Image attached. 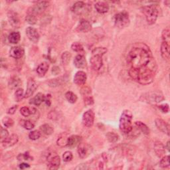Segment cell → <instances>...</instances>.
Instances as JSON below:
<instances>
[{
	"label": "cell",
	"mask_w": 170,
	"mask_h": 170,
	"mask_svg": "<svg viewBox=\"0 0 170 170\" xmlns=\"http://www.w3.org/2000/svg\"><path fill=\"white\" fill-rule=\"evenodd\" d=\"M129 75L139 84H151L156 73L157 65L149 48L144 43L135 44L127 55Z\"/></svg>",
	"instance_id": "obj_1"
},
{
	"label": "cell",
	"mask_w": 170,
	"mask_h": 170,
	"mask_svg": "<svg viewBox=\"0 0 170 170\" xmlns=\"http://www.w3.org/2000/svg\"><path fill=\"white\" fill-rule=\"evenodd\" d=\"M132 112L125 110L121 114L120 118L119 128L120 131L124 134H129L132 130Z\"/></svg>",
	"instance_id": "obj_2"
},
{
	"label": "cell",
	"mask_w": 170,
	"mask_h": 170,
	"mask_svg": "<svg viewBox=\"0 0 170 170\" xmlns=\"http://www.w3.org/2000/svg\"><path fill=\"white\" fill-rule=\"evenodd\" d=\"M143 13L146 16L147 23L149 25H153L156 23L158 17L159 11L156 5H149L142 8Z\"/></svg>",
	"instance_id": "obj_3"
},
{
	"label": "cell",
	"mask_w": 170,
	"mask_h": 170,
	"mask_svg": "<svg viewBox=\"0 0 170 170\" xmlns=\"http://www.w3.org/2000/svg\"><path fill=\"white\" fill-rule=\"evenodd\" d=\"M130 23V18L127 12H122L117 13L114 17V24L118 28H124Z\"/></svg>",
	"instance_id": "obj_4"
},
{
	"label": "cell",
	"mask_w": 170,
	"mask_h": 170,
	"mask_svg": "<svg viewBox=\"0 0 170 170\" xmlns=\"http://www.w3.org/2000/svg\"><path fill=\"white\" fill-rule=\"evenodd\" d=\"M72 11L77 15H84L89 12L90 9L86 3L83 2H77L73 5Z\"/></svg>",
	"instance_id": "obj_5"
},
{
	"label": "cell",
	"mask_w": 170,
	"mask_h": 170,
	"mask_svg": "<svg viewBox=\"0 0 170 170\" xmlns=\"http://www.w3.org/2000/svg\"><path fill=\"white\" fill-rule=\"evenodd\" d=\"M49 3L48 2H39L36 5H35L33 7H32L31 10H29L28 13L33 14L35 16L41 14L49 7Z\"/></svg>",
	"instance_id": "obj_6"
},
{
	"label": "cell",
	"mask_w": 170,
	"mask_h": 170,
	"mask_svg": "<svg viewBox=\"0 0 170 170\" xmlns=\"http://www.w3.org/2000/svg\"><path fill=\"white\" fill-rule=\"evenodd\" d=\"M94 122V113L92 110H88L83 114V124L87 128H91Z\"/></svg>",
	"instance_id": "obj_7"
},
{
	"label": "cell",
	"mask_w": 170,
	"mask_h": 170,
	"mask_svg": "<svg viewBox=\"0 0 170 170\" xmlns=\"http://www.w3.org/2000/svg\"><path fill=\"white\" fill-rule=\"evenodd\" d=\"M92 148L87 144H80L78 146L77 152L81 158H87L92 152Z\"/></svg>",
	"instance_id": "obj_8"
},
{
	"label": "cell",
	"mask_w": 170,
	"mask_h": 170,
	"mask_svg": "<svg viewBox=\"0 0 170 170\" xmlns=\"http://www.w3.org/2000/svg\"><path fill=\"white\" fill-rule=\"evenodd\" d=\"M26 35L30 41L34 43H37L40 39V35L38 31L35 28L33 27H29L27 28Z\"/></svg>",
	"instance_id": "obj_9"
},
{
	"label": "cell",
	"mask_w": 170,
	"mask_h": 170,
	"mask_svg": "<svg viewBox=\"0 0 170 170\" xmlns=\"http://www.w3.org/2000/svg\"><path fill=\"white\" fill-rule=\"evenodd\" d=\"M92 68L94 71H99L103 65V61L102 57L100 55H95V54H92V57L90 59Z\"/></svg>",
	"instance_id": "obj_10"
},
{
	"label": "cell",
	"mask_w": 170,
	"mask_h": 170,
	"mask_svg": "<svg viewBox=\"0 0 170 170\" xmlns=\"http://www.w3.org/2000/svg\"><path fill=\"white\" fill-rule=\"evenodd\" d=\"M19 141V137L17 134H13L10 136H8L6 139H5L2 142V146L5 148H8L13 146Z\"/></svg>",
	"instance_id": "obj_11"
},
{
	"label": "cell",
	"mask_w": 170,
	"mask_h": 170,
	"mask_svg": "<svg viewBox=\"0 0 170 170\" xmlns=\"http://www.w3.org/2000/svg\"><path fill=\"white\" fill-rule=\"evenodd\" d=\"M37 88V84L33 78H29L27 81V89L26 94H25V98H29L31 97L33 93L35 92Z\"/></svg>",
	"instance_id": "obj_12"
},
{
	"label": "cell",
	"mask_w": 170,
	"mask_h": 170,
	"mask_svg": "<svg viewBox=\"0 0 170 170\" xmlns=\"http://www.w3.org/2000/svg\"><path fill=\"white\" fill-rule=\"evenodd\" d=\"M155 124L158 130L169 136V126L163 120L157 118L155 120Z\"/></svg>",
	"instance_id": "obj_13"
},
{
	"label": "cell",
	"mask_w": 170,
	"mask_h": 170,
	"mask_svg": "<svg viewBox=\"0 0 170 170\" xmlns=\"http://www.w3.org/2000/svg\"><path fill=\"white\" fill-rule=\"evenodd\" d=\"M8 19L9 23L13 27H19L20 19L18 14L13 11H10L8 13Z\"/></svg>",
	"instance_id": "obj_14"
},
{
	"label": "cell",
	"mask_w": 170,
	"mask_h": 170,
	"mask_svg": "<svg viewBox=\"0 0 170 170\" xmlns=\"http://www.w3.org/2000/svg\"><path fill=\"white\" fill-rule=\"evenodd\" d=\"M87 79V74L84 71H78L74 77V83L77 85H83L86 83Z\"/></svg>",
	"instance_id": "obj_15"
},
{
	"label": "cell",
	"mask_w": 170,
	"mask_h": 170,
	"mask_svg": "<svg viewBox=\"0 0 170 170\" xmlns=\"http://www.w3.org/2000/svg\"><path fill=\"white\" fill-rule=\"evenodd\" d=\"M25 53L24 49L19 46L13 47L9 51V55L14 59L21 58Z\"/></svg>",
	"instance_id": "obj_16"
},
{
	"label": "cell",
	"mask_w": 170,
	"mask_h": 170,
	"mask_svg": "<svg viewBox=\"0 0 170 170\" xmlns=\"http://www.w3.org/2000/svg\"><path fill=\"white\" fill-rule=\"evenodd\" d=\"M82 137L77 135H73V136L68 137L67 141V146L73 148L77 146H78V145L81 143Z\"/></svg>",
	"instance_id": "obj_17"
},
{
	"label": "cell",
	"mask_w": 170,
	"mask_h": 170,
	"mask_svg": "<svg viewBox=\"0 0 170 170\" xmlns=\"http://www.w3.org/2000/svg\"><path fill=\"white\" fill-rule=\"evenodd\" d=\"M91 25L89 21L87 20L82 19L80 21L78 26L77 28V30L79 32H83V33H87L91 30Z\"/></svg>",
	"instance_id": "obj_18"
},
{
	"label": "cell",
	"mask_w": 170,
	"mask_h": 170,
	"mask_svg": "<svg viewBox=\"0 0 170 170\" xmlns=\"http://www.w3.org/2000/svg\"><path fill=\"white\" fill-rule=\"evenodd\" d=\"M74 64L78 68H84L87 67V61L84 56L78 54L74 59Z\"/></svg>",
	"instance_id": "obj_19"
},
{
	"label": "cell",
	"mask_w": 170,
	"mask_h": 170,
	"mask_svg": "<svg viewBox=\"0 0 170 170\" xmlns=\"http://www.w3.org/2000/svg\"><path fill=\"white\" fill-rule=\"evenodd\" d=\"M61 165V159L59 156H55L49 160L47 168L49 169H57Z\"/></svg>",
	"instance_id": "obj_20"
},
{
	"label": "cell",
	"mask_w": 170,
	"mask_h": 170,
	"mask_svg": "<svg viewBox=\"0 0 170 170\" xmlns=\"http://www.w3.org/2000/svg\"><path fill=\"white\" fill-rule=\"evenodd\" d=\"M169 48H170V45L166 42L163 41L161 45V55L162 58L166 61H169Z\"/></svg>",
	"instance_id": "obj_21"
},
{
	"label": "cell",
	"mask_w": 170,
	"mask_h": 170,
	"mask_svg": "<svg viewBox=\"0 0 170 170\" xmlns=\"http://www.w3.org/2000/svg\"><path fill=\"white\" fill-rule=\"evenodd\" d=\"M45 96L43 93L39 92L36 95V96H35L32 99L30 100L29 104H33V105H35V106H39L43 102H45Z\"/></svg>",
	"instance_id": "obj_22"
},
{
	"label": "cell",
	"mask_w": 170,
	"mask_h": 170,
	"mask_svg": "<svg viewBox=\"0 0 170 170\" xmlns=\"http://www.w3.org/2000/svg\"><path fill=\"white\" fill-rule=\"evenodd\" d=\"M49 64L47 62H43L37 67L36 72L39 77H43L48 71Z\"/></svg>",
	"instance_id": "obj_23"
},
{
	"label": "cell",
	"mask_w": 170,
	"mask_h": 170,
	"mask_svg": "<svg viewBox=\"0 0 170 170\" xmlns=\"http://www.w3.org/2000/svg\"><path fill=\"white\" fill-rule=\"evenodd\" d=\"M95 9L99 13H105L109 11V6L105 2H99L95 4Z\"/></svg>",
	"instance_id": "obj_24"
},
{
	"label": "cell",
	"mask_w": 170,
	"mask_h": 170,
	"mask_svg": "<svg viewBox=\"0 0 170 170\" xmlns=\"http://www.w3.org/2000/svg\"><path fill=\"white\" fill-rule=\"evenodd\" d=\"M67 80H68V78H66V76H63V77H61L58 78L51 80V81L49 82V84L50 87H58V86H60V85L63 84V83L67 81Z\"/></svg>",
	"instance_id": "obj_25"
},
{
	"label": "cell",
	"mask_w": 170,
	"mask_h": 170,
	"mask_svg": "<svg viewBox=\"0 0 170 170\" xmlns=\"http://www.w3.org/2000/svg\"><path fill=\"white\" fill-rule=\"evenodd\" d=\"M154 150L157 156L161 158L165 153V147L162 142L158 141L154 144Z\"/></svg>",
	"instance_id": "obj_26"
},
{
	"label": "cell",
	"mask_w": 170,
	"mask_h": 170,
	"mask_svg": "<svg viewBox=\"0 0 170 170\" xmlns=\"http://www.w3.org/2000/svg\"><path fill=\"white\" fill-rule=\"evenodd\" d=\"M21 84V81L18 77H13L9 79L8 83V86L10 89H15L17 88Z\"/></svg>",
	"instance_id": "obj_27"
},
{
	"label": "cell",
	"mask_w": 170,
	"mask_h": 170,
	"mask_svg": "<svg viewBox=\"0 0 170 170\" xmlns=\"http://www.w3.org/2000/svg\"><path fill=\"white\" fill-rule=\"evenodd\" d=\"M21 39V35L19 32H12L9 35L8 41L12 44H17Z\"/></svg>",
	"instance_id": "obj_28"
},
{
	"label": "cell",
	"mask_w": 170,
	"mask_h": 170,
	"mask_svg": "<svg viewBox=\"0 0 170 170\" xmlns=\"http://www.w3.org/2000/svg\"><path fill=\"white\" fill-rule=\"evenodd\" d=\"M40 130H41V131L43 134H45V135H48V136L49 135H51L54 132V129L53 126L48 124L42 125V126H41V127H40Z\"/></svg>",
	"instance_id": "obj_29"
},
{
	"label": "cell",
	"mask_w": 170,
	"mask_h": 170,
	"mask_svg": "<svg viewBox=\"0 0 170 170\" xmlns=\"http://www.w3.org/2000/svg\"><path fill=\"white\" fill-rule=\"evenodd\" d=\"M19 124L25 129L28 130H32L35 127V124L31 121L28 120H23V119L20 120Z\"/></svg>",
	"instance_id": "obj_30"
},
{
	"label": "cell",
	"mask_w": 170,
	"mask_h": 170,
	"mask_svg": "<svg viewBox=\"0 0 170 170\" xmlns=\"http://www.w3.org/2000/svg\"><path fill=\"white\" fill-rule=\"evenodd\" d=\"M71 57L72 55L71 53H69L68 51L64 52L61 55V63L63 64V65L64 66L67 65V64L69 63L70 61H71Z\"/></svg>",
	"instance_id": "obj_31"
},
{
	"label": "cell",
	"mask_w": 170,
	"mask_h": 170,
	"mask_svg": "<svg viewBox=\"0 0 170 170\" xmlns=\"http://www.w3.org/2000/svg\"><path fill=\"white\" fill-rule=\"evenodd\" d=\"M135 124H136V126H137V128L140 130L141 132H142L144 134L148 135L149 134V128L146 126V124H144L143 122H139V121H137V122H135Z\"/></svg>",
	"instance_id": "obj_32"
},
{
	"label": "cell",
	"mask_w": 170,
	"mask_h": 170,
	"mask_svg": "<svg viewBox=\"0 0 170 170\" xmlns=\"http://www.w3.org/2000/svg\"><path fill=\"white\" fill-rule=\"evenodd\" d=\"M65 97L67 101L71 104L75 103L77 101V96L71 91H68L65 94Z\"/></svg>",
	"instance_id": "obj_33"
},
{
	"label": "cell",
	"mask_w": 170,
	"mask_h": 170,
	"mask_svg": "<svg viewBox=\"0 0 170 170\" xmlns=\"http://www.w3.org/2000/svg\"><path fill=\"white\" fill-rule=\"evenodd\" d=\"M162 37L163 41L166 42L169 44V43H170V30L168 27L163 30Z\"/></svg>",
	"instance_id": "obj_34"
},
{
	"label": "cell",
	"mask_w": 170,
	"mask_h": 170,
	"mask_svg": "<svg viewBox=\"0 0 170 170\" xmlns=\"http://www.w3.org/2000/svg\"><path fill=\"white\" fill-rule=\"evenodd\" d=\"M107 52V49L105 47H97L94 48L92 51V54H95V55H100V56H103L105 53Z\"/></svg>",
	"instance_id": "obj_35"
},
{
	"label": "cell",
	"mask_w": 170,
	"mask_h": 170,
	"mask_svg": "<svg viewBox=\"0 0 170 170\" xmlns=\"http://www.w3.org/2000/svg\"><path fill=\"white\" fill-rule=\"evenodd\" d=\"M118 136L114 132H108L106 134V138L111 143H115L118 140Z\"/></svg>",
	"instance_id": "obj_36"
},
{
	"label": "cell",
	"mask_w": 170,
	"mask_h": 170,
	"mask_svg": "<svg viewBox=\"0 0 170 170\" xmlns=\"http://www.w3.org/2000/svg\"><path fill=\"white\" fill-rule=\"evenodd\" d=\"M71 49H72L73 51L77 52V53L84 52V48H83V45L81 43H78V42L73 43L71 45Z\"/></svg>",
	"instance_id": "obj_37"
},
{
	"label": "cell",
	"mask_w": 170,
	"mask_h": 170,
	"mask_svg": "<svg viewBox=\"0 0 170 170\" xmlns=\"http://www.w3.org/2000/svg\"><path fill=\"white\" fill-rule=\"evenodd\" d=\"M68 138L67 137H66V136H64V135H63L61 137H59L57 139V145L59 146H67V141H68Z\"/></svg>",
	"instance_id": "obj_38"
},
{
	"label": "cell",
	"mask_w": 170,
	"mask_h": 170,
	"mask_svg": "<svg viewBox=\"0 0 170 170\" xmlns=\"http://www.w3.org/2000/svg\"><path fill=\"white\" fill-rule=\"evenodd\" d=\"M41 136V132L39 130H33L29 134V138L31 140H37Z\"/></svg>",
	"instance_id": "obj_39"
},
{
	"label": "cell",
	"mask_w": 170,
	"mask_h": 170,
	"mask_svg": "<svg viewBox=\"0 0 170 170\" xmlns=\"http://www.w3.org/2000/svg\"><path fill=\"white\" fill-rule=\"evenodd\" d=\"M159 165L162 168H167L169 166V156H166L162 158L161 159L160 162H159Z\"/></svg>",
	"instance_id": "obj_40"
},
{
	"label": "cell",
	"mask_w": 170,
	"mask_h": 170,
	"mask_svg": "<svg viewBox=\"0 0 170 170\" xmlns=\"http://www.w3.org/2000/svg\"><path fill=\"white\" fill-rule=\"evenodd\" d=\"M2 122H3V124L4 125L5 127L6 128H10L13 126V125L14 124V121L13 120L12 118H10L9 117H4L2 120Z\"/></svg>",
	"instance_id": "obj_41"
},
{
	"label": "cell",
	"mask_w": 170,
	"mask_h": 170,
	"mask_svg": "<svg viewBox=\"0 0 170 170\" xmlns=\"http://www.w3.org/2000/svg\"><path fill=\"white\" fill-rule=\"evenodd\" d=\"M20 113H21L23 116L28 117L31 116L32 114L31 113V108H28L27 106H23L21 109H20Z\"/></svg>",
	"instance_id": "obj_42"
},
{
	"label": "cell",
	"mask_w": 170,
	"mask_h": 170,
	"mask_svg": "<svg viewBox=\"0 0 170 170\" xmlns=\"http://www.w3.org/2000/svg\"><path fill=\"white\" fill-rule=\"evenodd\" d=\"M15 95H16V99L17 102L21 101V100L25 97L24 92L22 88L17 89L16 92H15Z\"/></svg>",
	"instance_id": "obj_43"
},
{
	"label": "cell",
	"mask_w": 170,
	"mask_h": 170,
	"mask_svg": "<svg viewBox=\"0 0 170 170\" xmlns=\"http://www.w3.org/2000/svg\"><path fill=\"white\" fill-rule=\"evenodd\" d=\"M26 21L29 24L34 25L37 23V17L33 14L28 13L26 16Z\"/></svg>",
	"instance_id": "obj_44"
},
{
	"label": "cell",
	"mask_w": 170,
	"mask_h": 170,
	"mask_svg": "<svg viewBox=\"0 0 170 170\" xmlns=\"http://www.w3.org/2000/svg\"><path fill=\"white\" fill-rule=\"evenodd\" d=\"M73 153L72 152H69V151H67L64 152L63 153V160L64 162H68L70 161H71L73 159Z\"/></svg>",
	"instance_id": "obj_45"
},
{
	"label": "cell",
	"mask_w": 170,
	"mask_h": 170,
	"mask_svg": "<svg viewBox=\"0 0 170 170\" xmlns=\"http://www.w3.org/2000/svg\"><path fill=\"white\" fill-rule=\"evenodd\" d=\"M9 136V132L6 128L1 127V142L3 141Z\"/></svg>",
	"instance_id": "obj_46"
},
{
	"label": "cell",
	"mask_w": 170,
	"mask_h": 170,
	"mask_svg": "<svg viewBox=\"0 0 170 170\" xmlns=\"http://www.w3.org/2000/svg\"><path fill=\"white\" fill-rule=\"evenodd\" d=\"M31 157L27 153L19 154L18 156V157H17L18 160H19V161H21V160H29V159H31Z\"/></svg>",
	"instance_id": "obj_47"
},
{
	"label": "cell",
	"mask_w": 170,
	"mask_h": 170,
	"mask_svg": "<svg viewBox=\"0 0 170 170\" xmlns=\"http://www.w3.org/2000/svg\"><path fill=\"white\" fill-rule=\"evenodd\" d=\"M159 108L160 109L162 112L163 113H168L169 112V105L168 104L160 105V106H159Z\"/></svg>",
	"instance_id": "obj_48"
},
{
	"label": "cell",
	"mask_w": 170,
	"mask_h": 170,
	"mask_svg": "<svg viewBox=\"0 0 170 170\" xmlns=\"http://www.w3.org/2000/svg\"><path fill=\"white\" fill-rule=\"evenodd\" d=\"M84 101L85 104H87V105H92L94 104V100L92 97L87 96L84 98Z\"/></svg>",
	"instance_id": "obj_49"
},
{
	"label": "cell",
	"mask_w": 170,
	"mask_h": 170,
	"mask_svg": "<svg viewBox=\"0 0 170 170\" xmlns=\"http://www.w3.org/2000/svg\"><path fill=\"white\" fill-rule=\"evenodd\" d=\"M48 116L50 119L54 120H55L58 119V114H57V112L53 111L49 112V114H48Z\"/></svg>",
	"instance_id": "obj_50"
},
{
	"label": "cell",
	"mask_w": 170,
	"mask_h": 170,
	"mask_svg": "<svg viewBox=\"0 0 170 170\" xmlns=\"http://www.w3.org/2000/svg\"><path fill=\"white\" fill-rule=\"evenodd\" d=\"M17 107H18L17 105H14V106H12L11 108H9L7 110V114H11V115L14 114L15 112H16V111H17Z\"/></svg>",
	"instance_id": "obj_51"
},
{
	"label": "cell",
	"mask_w": 170,
	"mask_h": 170,
	"mask_svg": "<svg viewBox=\"0 0 170 170\" xmlns=\"http://www.w3.org/2000/svg\"><path fill=\"white\" fill-rule=\"evenodd\" d=\"M82 93L83 94V95H86V97H87L88 94H90L91 93V90L88 87H86L82 89Z\"/></svg>",
	"instance_id": "obj_52"
},
{
	"label": "cell",
	"mask_w": 170,
	"mask_h": 170,
	"mask_svg": "<svg viewBox=\"0 0 170 170\" xmlns=\"http://www.w3.org/2000/svg\"><path fill=\"white\" fill-rule=\"evenodd\" d=\"M51 95H50V94H47V97H45V102H46V104H47V106H50V105H51V100H50V99H51Z\"/></svg>",
	"instance_id": "obj_53"
},
{
	"label": "cell",
	"mask_w": 170,
	"mask_h": 170,
	"mask_svg": "<svg viewBox=\"0 0 170 170\" xmlns=\"http://www.w3.org/2000/svg\"><path fill=\"white\" fill-rule=\"evenodd\" d=\"M75 169H89V168L86 164H81V165H78Z\"/></svg>",
	"instance_id": "obj_54"
},
{
	"label": "cell",
	"mask_w": 170,
	"mask_h": 170,
	"mask_svg": "<svg viewBox=\"0 0 170 170\" xmlns=\"http://www.w3.org/2000/svg\"><path fill=\"white\" fill-rule=\"evenodd\" d=\"M19 168L21 169H27V168H30V166L28 164V163H22L21 164H19Z\"/></svg>",
	"instance_id": "obj_55"
},
{
	"label": "cell",
	"mask_w": 170,
	"mask_h": 170,
	"mask_svg": "<svg viewBox=\"0 0 170 170\" xmlns=\"http://www.w3.org/2000/svg\"><path fill=\"white\" fill-rule=\"evenodd\" d=\"M170 142H169V141H168V143H167V145H166V148H167V149H168V151H169V149H170V146H169V144Z\"/></svg>",
	"instance_id": "obj_56"
}]
</instances>
